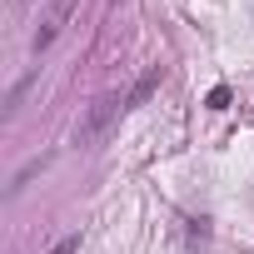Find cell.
Listing matches in <instances>:
<instances>
[{
  "label": "cell",
  "mask_w": 254,
  "mask_h": 254,
  "mask_svg": "<svg viewBox=\"0 0 254 254\" xmlns=\"http://www.w3.org/2000/svg\"><path fill=\"white\" fill-rule=\"evenodd\" d=\"M40 165H45V160H30V165H25V170L15 175V185H10V194H20V190H25V185H30V180L40 175Z\"/></svg>",
  "instance_id": "4"
},
{
  "label": "cell",
  "mask_w": 254,
  "mask_h": 254,
  "mask_svg": "<svg viewBox=\"0 0 254 254\" xmlns=\"http://www.w3.org/2000/svg\"><path fill=\"white\" fill-rule=\"evenodd\" d=\"M65 20H70V5H60V10H55V15H50V20H45V25L35 30V40H30V50H35V55H40V50H50V40L60 35V25H65Z\"/></svg>",
  "instance_id": "2"
},
{
  "label": "cell",
  "mask_w": 254,
  "mask_h": 254,
  "mask_svg": "<svg viewBox=\"0 0 254 254\" xmlns=\"http://www.w3.org/2000/svg\"><path fill=\"white\" fill-rule=\"evenodd\" d=\"M155 85H160V65H155V70H145V75H140V85H135V90H130V95H125V105H145V100H150V95H155Z\"/></svg>",
  "instance_id": "3"
},
{
  "label": "cell",
  "mask_w": 254,
  "mask_h": 254,
  "mask_svg": "<svg viewBox=\"0 0 254 254\" xmlns=\"http://www.w3.org/2000/svg\"><path fill=\"white\" fill-rule=\"evenodd\" d=\"M75 249H80V234H65V239H60L50 254H75Z\"/></svg>",
  "instance_id": "5"
},
{
  "label": "cell",
  "mask_w": 254,
  "mask_h": 254,
  "mask_svg": "<svg viewBox=\"0 0 254 254\" xmlns=\"http://www.w3.org/2000/svg\"><path fill=\"white\" fill-rule=\"evenodd\" d=\"M120 110H125V100H120V95H100V100L85 110V120L75 125V145H80V150L100 145V140H105V130L115 125V115H120Z\"/></svg>",
  "instance_id": "1"
},
{
  "label": "cell",
  "mask_w": 254,
  "mask_h": 254,
  "mask_svg": "<svg viewBox=\"0 0 254 254\" xmlns=\"http://www.w3.org/2000/svg\"><path fill=\"white\" fill-rule=\"evenodd\" d=\"M224 105H229V90H224V85H219V90H209V110H224Z\"/></svg>",
  "instance_id": "6"
}]
</instances>
